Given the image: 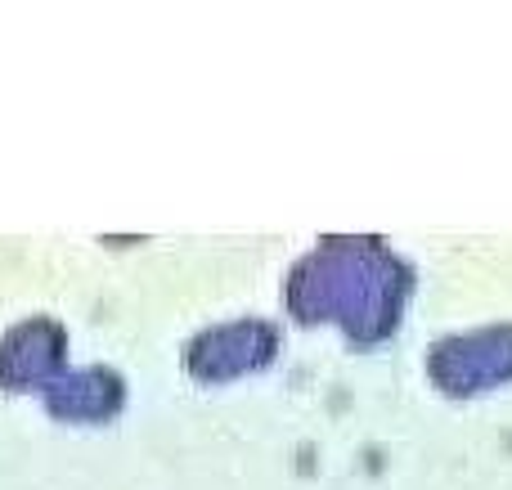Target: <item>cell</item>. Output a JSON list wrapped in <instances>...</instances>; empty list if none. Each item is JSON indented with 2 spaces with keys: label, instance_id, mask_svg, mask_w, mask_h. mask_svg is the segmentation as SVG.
Segmentation results:
<instances>
[{
  "label": "cell",
  "instance_id": "6da1fadb",
  "mask_svg": "<svg viewBox=\"0 0 512 490\" xmlns=\"http://www.w3.org/2000/svg\"><path fill=\"white\" fill-rule=\"evenodd\" d=\"M68 369V329L54 315H23L0 333V387L14 396L45 392Z\"/></svg>",
  "mask_w": 512,
  "mask_h": 490
},
{
  "label": "cell",
  "instance_id": "7a4b0ae2",
  "mask_svg": "<svg viewBox=\"0 0 512 490\" xmlns=\"http://www.w3.org/2000/svg\"><path fill=\"white\" fill-rule=\"evenodd\" d=\"M122 401H126V383L108 365L63 369L45 387V410L68 423H104L122 410Z\"/></svg>",
  "mask_w": 512,
  "mask_h": 490
},
{
  "label": "cell",
  "instance_id": "3957f363",
  "mask_svg": "<svg viewBox=\"0 0 512 490\" xmlns=\"http://www.w3.org/2000/svg\"><path fill=\"white\" fill-rule=\"evenodd\" d=\"M270 324L261 320H239V324H221V329H203L189 342L185 360L198 378H225L239 374L243 365L261 360V351H270Z\"/></svg>",
  "mask_w": 512,
  "mask_h": 490
}]
</instances>
